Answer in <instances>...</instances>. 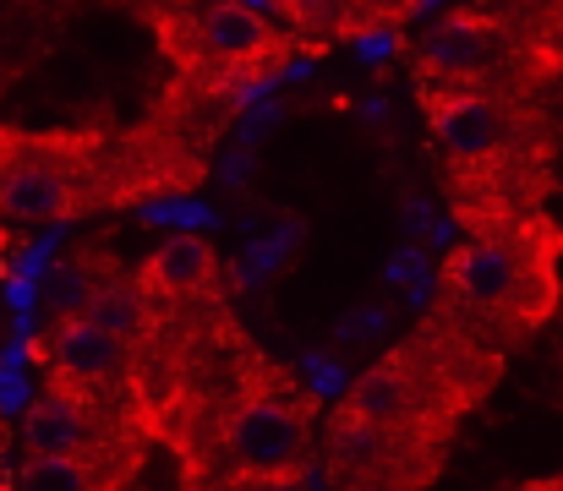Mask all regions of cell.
I'll return each instance as SVG.
<instances>
[{
  "instance_id": "obj_12",
  "label": "cell",
  "mask_w": 563,
  "mask_h": 491,
  "mask_svg": "<svg viewBox=\"0 0 563 491\" xmlns=\"http://www.w3.org/2000/svg\"><path fill=\"white\" fill-rule=\"evenodd\" d=\"M22 491H88V470L71 454H33L16 476Z\"/></svg>"
},
{
  "instance_id": "obj_8",
  "label": "cell",
  "mask_w": 563,
  "mask_h": 491,
  "mask_svg": "<svg viewBox=\"0 0 563 491\" xmlns=\"http://www.w3.org/2000/svg\"><path fill=\"white\" fill-rule=\"evenodd\" d=\"M202 38H208L213 55L241 60V55H252V49L268 44V22H263L252 5H241V0H213V5L202 11Z\"/></svg>"
},
{
  "instance_id": "obj_7",
  "label": "cell",
  "mask_w": 563,
  "mask_h": 491,
  "mask_svg": "<svg viewBox=\"0 0 563 491\" xmlns=\"http://www.w3.org/2000/svg\"><path fill=\"white\" fill-rule=\"evenodd\" d=\"M77 437H82V410H77L71 393H44V399L27 404V415H22V448H27V459L33 454H71Z\"/></svg>"
},
{
  "instance_id": "obj_2",
  "label": "cell",
  "mask_w": 563,
  "mask_h": 491,
  "mask_svg": "<svg viewBox=\"0 0 563 491\" xmlns=\"http://www.w3.org/2000/svg\"><path fill=\"white\" fill-rule=\"evenodd\" d=\"M449 279H454V290H460L471 306L504 312V306L515 301L520 279H526V263H520V252L504 246V241H471V246L454 252Z\"/></svg>"
},
{
  "instance_id": "obj_3",
  "label": "cell",
  "mask_w": 563,
  "mask_h": 491,
  "mask_svg": "<svg viewBox=\"0 0 563 491\" xmlns=\"http://www.w3.org/2000/svg\"><path fill=\"white\" fill-rule=\"evenodd\" d=\"M432 132L454 159H482L504 143V115L476 93H454V99L432 104Z\"/></svg>"
},
{
  "instance_id": "obj_21",
  "label": "cell",
  "mask_w": 563,
  "mask_h": 491,
  "mask_svg": "<svg viewBox=\"0 0 563 491\" xmlns=\"http://www.w3.org/2000/svg\"><path fill=\"white\" fill-rule=\"evenodd\" d=\"M246 175H252V148H235L230 159L219 164V180H224V186H241Z\"/></svg>"
},
{
  "instance_id": "obj_22",
  "label": "cell",
  "mask_w": 563,
  "mask_h": 491,
  "mask_svg": "<svg viewBox=\"0 0 563 491\" xmlns=\"http://www.w3.org/2000/svg\"><path fill=\"white\" fill-rule=\"evenodd\" d=\"M388 49H394V38H388V33H362V38H356V55H362V60H388Z\"/></svg>"
},
{
  "instance_id": "obj_1",
  "label": "cell",
  "mask_w": 563,
  "mask_h": 491,
  "mask_svg": "<svg viewBox=\"0 0 563 491\" xmlns=\"http://www.w3.org/2000/svg\"><path fill=\"white\" fill-rule=\"evenodd\" d=\"M230 448L246 470L257 476H279L301 459V421L290 404H274V399H257L235 415L230 426Z\"/></svg>"
},
{
  "instance_id": "obj_11",
  "label": "cell",
  "mask_w": 563,
  "mask_h": 491,
  "mask_svg": "<svg viewBox=\"0 0 563 491\" xmlns=\"http://www.w3.org/2000/svg\"><path fill=\"white\" fill-rule=\"evenodd\" d=\"M82 317H93V323L104 327V333H115V338H132L148 312H143V295H137L132 284H99V290L88 295Z\"/></svg>"
},
{
  "instance_id": "obj_24",
  "label": "cell",
  "mask_w": 563,
  "mask_h": 491,
  "mask_svg": "<svg viewBox=\"0 0 563 491\" xmlns=\"http://www.w3.org/2000/svg\"><path fill=\"white\" fill-rule=\"evenodd\" d=\"M449 235H454V224H449V219H438V224H432V246H449Z\"/></svg>"
},
{
  "instance_id": "obj_9",
  "label": "cell",
  "mask_w": 563,
  "mask_h": 491,
  "mask_svg": "<svg viewBox=\"0 0 563 491\" xmlns=\"http://www.w3.org/2000/svg\"><path fill=\"white\" fill-rule=\"evenodd\" d=\"M493 55V27L487 16H449L432 27L427 38V60L443 66V71H460V66H482Z\"/></svg>"
},
{
  "instance_id": "obj_18",
  "label": "cell",
  "mask_w": 563,
  "mask_h": 491,
  "mask_svg": "<svg viewBox=\"0 0 563 491\" xmlns=\"http://www.w3.org/2000/svg\"><path fill=\"white\" fill-rule=\"evenodd\" d=\"M383 333V306H367V312H345V323H340V344H356V338H373Z\"/></svg>"
},
{
  "instance_id": "obj_5",
  "label": "cell",
  "mask_w": 563,
  "mask_h": 491,
  "mask_svg": "<svg viewBox=\"0 0 563 491\" xmlns=\"http://www.w3.org/2000/svg\"><path fill=\"white\" fill-rule=\"evenodd\" d=\"M71 202V186L44 164H11L0 175V213L11 219H60Z\"/></svg>"
},
{
  "instance_id": "obj_6",
  "label": "cell",
  "mask_w": 563,
  "mask_h": 491,
  "mask_svg": "<svg viewBox=\"0 0 563 491\" xmlns=\"http://www.w3.org/2000/svg\"><path fill=\"white\" fill-rule=\"evenodd\" d=\"M213 279V246L202 235H170L148 257V284L165 295H197Z\"/></svg>"
},
{
  "instance_id": "obj_20",
  "label": "cell",
  "mask_w": 563,
  "mask_h": 491,
  "mask_svg": "<svg viewBox=\"0 0 563 491\" xmlns=\"http://www.w3.org/2000/svg\"><path fill=\"white\" fill-rule=\"evenodd\" d=\"M307 371H312V388H323V393H334L345 382V371L334 366V355H307Z\"/></svg>"
},
{
  "instance_id": "obj_17",
  "label": "cell",
  "mask_w": 563,
  "mask_h": 491,
  "mask_svg": "<svg viewBox=\"0 0 563 491\" xmlns=\"http://www.w3.org/2000/svg\"><path fill=\"white\" fill-rule=\"evenodd\" d=\"M388 284H427V257L416 252V246H399L394 257H388V274H383Z\"/></svg>"
},
{
  "instance_id": "obj_10",
  "label": "cell",
  "mask_w": 563,
  "mask_h": 491,
  "mask_svg": "<svg viewBox=\"0 0 563 491\" xmlns=\"http://www.w3.org/2000/svg\"><path fill=\"white\" fill-rule=\"evenodd\" d=\"M351 410H356V415H367V421H377V426L399 421V415L410 410V382H405V366H394V360L373 366V371L351 388Z\"/></svg>"
},
{
  "instance_id": "obj_13",
  "label": "cell",
  "mask_w": 563,
  "mask_h": 491,
  "mask_svg": "<svg viewBox=\"0 0 563 491\" xmlns=\"http://www.w3.org/2000/svg\"><path fill=\"white\" fill-rule=\"evenodd\" d=\"M377 454H383V426L356 415V410H345V421L334 432V459L351 465V470H367V465H377Z\"/></svg>"
},
{
  "instance_id": "obj_19",
  "label": "cell",
  "mask_w": 563,
  "mask_h": 491,
  "mask_svg": "<svg viewBox=\"0 0 563 491\" xmlns=\"http://www.w3.org/2000/svg\"><path fill=\"white\" fill-rule=\"evenodd\" d=\"M148 219H154V224H213V213L197 208V202H165V208H148Z\"/></svg>"
},
{
  "instance_id": "obj_14",
  "label": "cell",
  "mask_w": 563,
  "mask_h": 491,
  "mask_svg": "<svg viewBox=\"0 0 563 491\" xmlns=\"http://www.w3.org/2000/svg\"><path fill=\"white\" fill-rule=\"evenodd\" d=\"M60 279H49V306L55 312H77V306H88V279H82V268H55Z\"/></svg>"
},
{
  "instance_id": "obj_23",
  "label": "cell",
  "mask_w": 563,
  "mask_h": 491,
  "mask_svg": "<svg viewBox=\"0 0 563 491\" xmlns=\"http://www.w3.org/2000/svg\"><path fill=\"white\" fill-rule=\"evenodd\" d=\"M432 224H438V219H432L427 202H410V208H405V235H432Z\"/></svg>"
},
{
  "instance_id": "obj_16",
  "label": "cell",
  "mask_w": 563,
  "mask_h": 491,
  "mask_svg": "<svg viewBox=\"0 0 563 491\" xmlns=\"http://www.w3.org/2000/svg\"><path fill=\"white\" fill-rule=\"evenodd\" d=\"M279 121H285V104H279V99H263V104H257V110L241 121L235 143H241V148H257V137H263L268 126H279Z\"/></svg>"
},
{
  "instance_id": "obj_15",
  "label": "cell",
  "mask_w": 563,
  "mask_h": 491,
  "mask_svg": "<svg viewBox=\"0 0 563 491\" xmlns=\"http://www.w3.org/2000/svg\"><path fill=\"white\" fill-rule=\"evenodd\" d=\"M285 5H290V16H296L301 27H312V33H329L334 16L345 11V0H285Z\"/></svg>"
},
{
  "instance_id": "obj_4",
  "label": "cell",
  "mask_w": 563,
  "mask_h": 491,
  "mask_svg": "<svg viewBox=\"0 0 563 491\" xmlns=\"http://www.w3.org/2000/svg\"><path fill=\"white\" fill-rule=\"evenodd\" d=\"M49 360L66 371V377H82V382H99L121 366V338L104 333L93 317H66L49 338Z\"/></svg>"
}]
</instances>
